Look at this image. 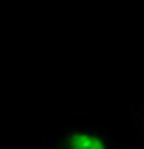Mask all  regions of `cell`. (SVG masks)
I'll list each match as a JSON object with an SVG mask.
<instances>
[{
  "mask_svg": "<svg viewBox=\"0 0 144 149\" xmlns=\"http://www.w3.org/2000/svg\"><path fill=\"white\" fill-rule=\"evenodd\" d=\"M131 127H133V136H136V144L144 146V92L133 100V109H131Z\"/></svg>",
  "mask_w": 144,
  "mask_h": 149,
  "instance_id": "7a4b0ae2",
  "label": "cell"
},
{
  "mask_svg": "<svg viewBox=\"0 0 144 149\" xmlns=\"http://www.w3.org/2000/svg\"><path fill=\"white\" fill-rule=\"evenodd\" d=\"M46 149H114V136L95 125H71L52 136Z\"/></svg>",
  "mask_w": 144,
  "mask_h": 149,
  "instance_id": "6da1fadb",
  "label": "cell"
}]
</instances>
